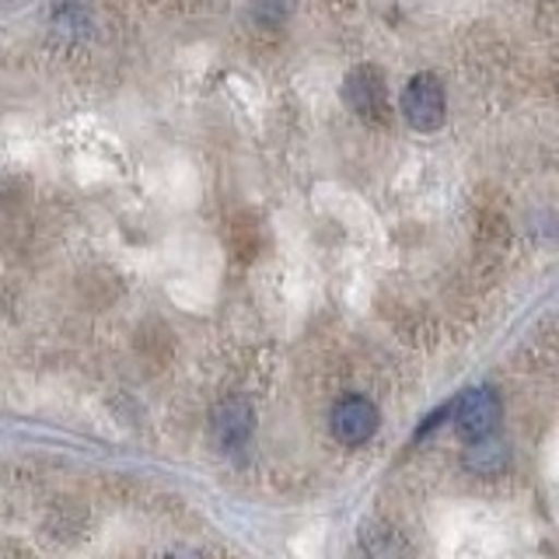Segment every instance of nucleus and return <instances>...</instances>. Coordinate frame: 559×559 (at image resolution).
Returning a JSON list of instances; mask_svg holds the SVG:
<instances>
[{
    "instance_id": "1",
    "label": "nucleus",
    "mask_w": 559,
    "mask_h": 559,
    "mask_svg": "<svg viewBox=\"0 0 559 559\" xmlns=\"http://www.w3.org/2000/svg\"><path fill=\"white\" fill-rule=\"evenodd\" d=\"M444 112H448V105H444L441 81L433 74H416L406 84V92H402V116H406V122L413 130L430 133L444 122Z\"/></svg>"
},
{
    "instance_id": "2",
    "label": "nucleus",
    "mask_w": 559,
    "mask_h": 559,
    "mask_svg": "<svg viewBox=\"0 0 559 559\" xmlns=\"http://www.w3.org/2000/svg\"><path fill=\"white\" fill-rule=\"evenodd\" d=\"M378 424H381V416L374 409V402L364 399V395L340 399L336 406H332V416H329L332 437L346 448H357V444L371 441V437L378 433Z\"/></svg>"
},
{
    "instance_id": "3",
    "label": "nucleus",
    "mask_w": 559,
    "mask_h": 559,
    "mask_svg": "<svg viewBox=\"0 0 559 559\" xmlns=\"http://www.w3.org/2000/svg\"><path fill=\"white\" fill-rule=\"evenodd\" d=\"M451 416H454V427H459L468 441L476 437L493 433L500 424V399L493 389L486 384H476V389H465L459 399L451 402Z\"/></svg>"
},
{
    "instance_id": "4",
    "label": "nucleus",
    "mask_w": 559,
    "mask_h": 559,
    "mask_svg": "<svg viewBox=\"0 0 559 559\" xmlns=\"http://www.w3.org/2000/svg\"><path fill=\"white\" fill-rule=\"evenodd\" d=\"M343 98L360 119L367 122H384L389 119V95H384V78L371 63L349 70L343 81Z\"/></svg>"
},
{
    "instance_id": "5",
    "label": "nucleus",
    "mask_w": 559,
    "mask_h": 559,
    "mask_svg": "<svg viewBox=\"0 0 559 559\" xmlns=\"http://www.w3.org/2000/svg\"><path fill=\"white\" fill-rule=\"evenodd\" d=\"M210 427H214V441L224 451L241 448L252 437V427H255L252 406L245 399H224L221 406L214 409V419H210Z\"/></svg>"
},
{
    "instance_id": "6",
    "label": "nucleus",
    "mask_w": 559,
    "mask_h": 559,
    "mask_svg": "<svg viewBox=\"0 0 559 559\" xmlns=\"http://www.w3.org/2000/svg\"><path fill=\"white\" fill-rule=\"evenodd\" d=\"M462 462L472 472H483V476H486V472H500L507 465V444H503V437L486 433V437H476V441H468Z\"/></svg>"
},
{
    "instance_id": "7",
    "label": "nucleus",
    "mask_w": 559,
    "mask_h": 559,
    "mask_svg": "<svg viewBox=\"0 0 559 559\" xmlns=\"http://www.w3.org/2000/svg\"><path fill=\"white\" fill-rule=\"evenodd\" d=\"M448 416H451V406H437V409H433V413H430V416L424 419V424L416 427V441H424V437H427V433H430L433 427H441Z\"/></svg>"
},
{
    "instance_id": "8",
    "label": "nucleus",
    "mask_w": 559,
    "mask_h": 559,
    "mask_svg": "<svg viewBox=\"0 0 559 559\" xmlns=\"http://www.w3.org/2000/svg\"><path fill=\"white\" fill-rule=\"evenodd\" d=\"M165 559H203V556L197 549H168Z\"/></svg>"
}]
</instances>
